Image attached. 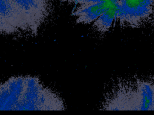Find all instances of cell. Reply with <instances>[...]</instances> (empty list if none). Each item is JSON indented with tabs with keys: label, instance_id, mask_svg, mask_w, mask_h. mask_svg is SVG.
I'll list each match as a JSON object with an SVG mask.
<instances>
[{
	"label": "cell",
	"instance_id": "7",
	"mask_svg": "<svg viewBox=\"0 0 154 115\" xmlns=\"http://www.w3.org/2000/svg\"><path fill=\"white\" fill-rule=\"evenodd\" d=\"M119 8H114L106 11L93 23V27L97 31L104 33L117 23Z\"/></svg>",
	"mask_w": 154,
	"mask_h": 115
},
{
	"label": "cell",
	"instance_id": "4",
	"mask_svg": "<svg viewBox=\"0 0 154 115\" xmlns=\"http://www.w3.org/2000/svg\"><path fill=\"white\" fill-rule=\"evenodd\" d=\"M154 0H119L116 24L122 27L137 28L152 20Z\"/></svg>",
	"mask_w": 154,
	"mask_h": 115
},
{
	"label": "cell",
	"instance_id": "2",
	"mask_svg": "<svg viewBox=\"0 0 154 115\" xmlns=\"http://www.w3.org/2000/svg\"><path fill=\"white\" fill-rule=\"evenodd\" d=\"M106 110H154V76L117 80L102 103Z\"/></svg>",
	"mask_w": 154,
	"mask_h": 115
},
{
	"label": "cell",
	"instance_id": "9",
	"mask_svg": "<svg viewBox=\"0 0 154 115\" xmlns=\"http://www.w3.org/2000/svg\"><path fill=\"white\" fill-rule=\"evenodd\" d=\"M61 1H63V2H66V1H67V2H72V0H61Z\"/></svg>",
	"mask_w": 154,
	"mask_h": 115
},
{
	"label": "cell",
	"instance_id": "8",
	"mask_svg": "<svg viewBox=\"0 0 154 115\" xmlns=\"http://www.w3.org/2000/svg\"><path fill=\"white\" fill-rule=\"evenodd\" d=\"M151 20H152L153 25V28H154V11H153V16H152V18Z\"/></svg>",
	"mask_w": 154,
	"mask_h": 115
},
{
	"label": "cell",
	"instance_id": "5",
	"mask_svg": "<svg viewBox=\"0 0 154 115\" xmlns=\"http://www.w3.org/2000/svg\"><path fill=\"white\" fill-rule=\"evenodd\" d=\"M25 76H13L0 87V110H15L22 91Z\"/></svg>",
	"mask_w": 154,
	"mask_h": 115
},
{
	"label": "cell",
	"instance_id": "1",
	"mask_svg": "<svg viewBox=\"0 0 154 115\" xmlns=\"http://www.w3.org/2000/svg\"><path fill=\"white\" fill-rule=\"evenodd\" d=\"M0 33L34 35L50 15V0H1Z\"/></svg>",
	"mask_w": 154,
	"mask_h": 115
},
{
	"label": "cell",
	"instance_id": "3",
	"mask_svg": "<svg viewBox=\"0 0 154 115\" xmlns=\"http://www.w3.org/2000/svg\"><path fill=\"white\" fill-rule=\"evenodd\" d=\"M63 99L37 77L25 76L24 86L15 110H63Z\"/></svg>",
	"mask_w": 154,
	"mask_h": 115
},
{
	"label": "cell",
	"instance_id": "6",
	"mask_svg": "<svg viewBox=\"0 0 154 115\" xmlns=\"http://www.w3.org/2000/svg\"><path fill=\"white\" fill-rule=\"evenodd\" d=\"M114 8H119V2H99L87 5H78L72 15L76 17L77 23L90 24L106 11Z\"/></svg>",
	"mask_w": 154,
	"mask_h": 115
}]
</instances>
